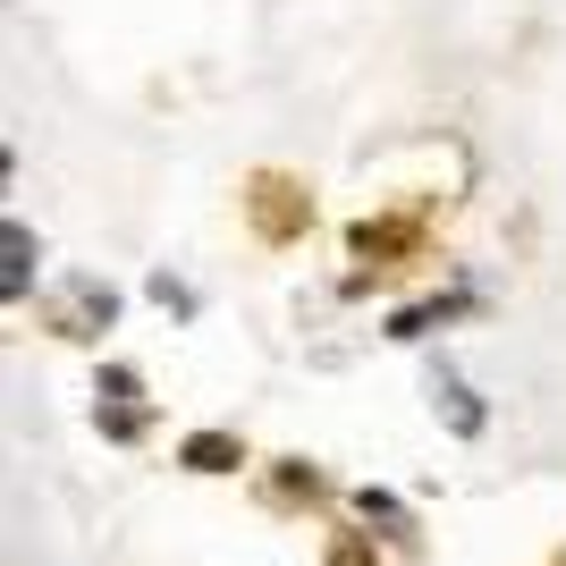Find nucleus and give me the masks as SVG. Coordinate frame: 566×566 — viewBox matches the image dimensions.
I'll return each instance as SVG.
<instances>
[{"mask_svg": "<svg viewBox=\"0 0 566 566\" xmlns=\"http://www.w3.org/2000/svg\"><path fill=\"white\" fill-rule=\"evenodd\" d=\"M440 398H449V423L457 431H482V406L465 398V380H440Z\"/></svg>", "mask_w": 566, "mask_h": 566, "instance_id": "obj_6", "label": "nucleus"}, {"mask_svg": "<svg viewBox=\"0 0 566 566\" xmlns=\"http://www.w3.org/2000/svg\"><path fill=\"white\" fill-rule=\"evenodd\" d=\"M102 322H111V287H102V280H76L69 296H60V331H69V338H94Z\"/></svg>", "mask_w": 566, "mask_h": 566, "instance_id": "obj_2", "label": "nucleus"}, {"mask_svg": "<svg viewBox=\"0 0 566 566\" xmlns=\"http://www.w3.org/2000/svg\"><path fill=\"white\" fill-rule=\"evenodd\" d=\"M0 254H9V280H0V287H9V305H18L25 280H34V237H25V220H9V229H0Z\"/></svg>", "mask_w": 566, "mask_h": 566, "instance_id": "obj_3", "label": "nucleus"}, {"mask_svg": "<svg viewBox=\"0 0 566 566\" xmlns=\"http://www.w3.org/2000/svg\"><path fill=\"white\" fill-rule=\"evenodd\" d=\"M355 507H364V524H406V507H398V499H389V491H364V499H355Z\"/></svg>", "mask_w": 566, "mask_h": 566, "instance_id": "obj_7", "label": "nucleus"}, {"mask_svg": "<svg viewBox=\"0 0 566 566\" xmlns=\"http://www.w3.org/2000/svg\"><path fill=\"white\" fill-rule=\"evenodd\" d=\"M94 398H102L94 415H102V431H111V440H136V431H144V406H136L144 389H136V373H118V364H111V373L94 380Z\"/></svg>", "mask_w": 566, "mask_h": 566, "instance_id": "obj_1", "label": "nucleus"}, {"mask_svg": "<svg viewBox=\"0 0 566 566\" xmlns=\"http://www.w3.org/2000/svg\"><path fill=\"white\" fill-rule=\"evenodd\" d=\"M187 465L195 473H229V465H245V457H237L229 431H195V440H187Z\"/></svg>", "mask_w": 566, "mask_h": 566, "instance_id": "obj_5", "label": "nucleus"}, {"mask_svg": "<svg viewBox=\"0 0 566 566\" xmlns=\"http://www.w3.org/2000/svg\"><path fill=\"white\" fill-rule=\"evenodd\" d=\"M331 566H380V558H373V549H364V542H355V533H347V542L331 549Z\"/></svg>", "mask_w": 566, "mask_h": 566, "instance_id": "obj_8", "label": "nucleus"}, {"mask_svg": "<svg viewBox=\"0 0 566 566\" xmlns=\"http://www.w3.org/2000/svg\"><path fill=\"white\" fill-rule=\"evenodd\" d=\"M254 212H262V229H271V237H287L296 220H305V203H296L280 178H262V187H254Z\"/></svg>", "mask_w": 566, "mask_h": 566, "instance_id": "obj_4", "label": "nucleus"}]
</instances>
